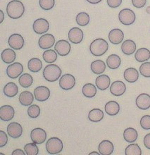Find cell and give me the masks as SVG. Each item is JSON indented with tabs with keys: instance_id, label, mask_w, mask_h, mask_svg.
Returning a JSON list of instances; mask_svg holds the SVG:
<instances>
[{
	"instance_id": "f6af8a7d",
	"label": "cell",
	"mask_w": 150,
	"mask_h": 155,
	"mask_svg": "<svg viewBox=\"0 0 150 155\" xmlns=\"http://www.w3.org/2000/svg\"><path fill=\"white\" fill-rule=\"evenodd\" d=\"M107 4L111 8H117L121 6L122 0H106Z\"/></svg>"
},
{
	"instance_id": "7402d4cb",
	"label": "cell",
	"mask_w": 150,
	"mask_h": 155,
	"mask_svg": "<svg viewBox=\"0 0 150 155\" xmlns=\"http://www.w3.org/2000/svg\"><path fill=\"white\" fill-rule=\"evenodd\" d=\"M121 50L124 54L130 56L136 51V44L133 40H126L122 43Z\"/></svg>"
},
{
	"instance_id": "8992f818",
	"label": "cell",
	"mask_w": 150,
	"mask_h": 155,
	"mask_svg": "<svg viewBox=\"0 0 150 155\" xmlns=\"http://www.w3.org/2000/svg\"><path fill=\"white\" fill-rule=\"evenodd\" d=\"M76 85V78L71 74H66L61 76L59 80V86L64 90H70Z\"/></svg>"
},
{
	"instance_id": "74e56055",
	"label": "cell",
	"mask_w": 150,
	"mask_h": 155,
	"mask_svg": "<svg viewBox=\"0 0 150 155\" xmlns=\"http://www.w3.org/2000/svg\"><path fill=\"white\" fill-rule=\"evenodd\" d=\"M126 155H141L142 150L138 144H131L126 148Z\"/></svg>"
},
{
	"instance_id": "4fadbf2b",
	"label": "cell",
	"mask_w": 150,
	"mask_h": 155,
	"mask_svg": "<svg viewBox=\"0 0 150 155\" xmlns=\"http://www.w3.org/2000/svg\"><path fill=\"white\" fill-rule=\"evenodd\" d=\"M7 133L11 137L18 138L23 134V128L17 122H11L7 126Z\"/></svg>"
},
{
	"instance_id": "f1b7e54d",
	"label": "cell",
	"mask_w": 150,
	"mask_h": 155,
	"mask_svg": "<svg viewBox=\"0 0 150 155\" xmlns=\"http://www.w3.org/2000/svg\"><path fill=\"white\" fill-rule=\"evenodd\" d=\"M135 59L138 62H145L150 59V51L147 48H140L135 52Z\"/></svg>"
},
{
	"instance_id": "ffe728a7",
	"label": "cell",
	"mask_w": 150,
	"mask_h": 155,
	"mask_svg": "<svg viewBox=\"0 0 150 155\" xmlns=\"http://www.w3.org/2000/svg\"><path fill=\"white\" fill-rule=\"evenodd\" d=\"M99 152L102 155H110L113 152L114 147L113 143L109 140H103L101 142L98 147Z\"/></svg>"
},
{
	"instance_id": "e575fe53",
	"label": "cell",
	"mask_w": 150,
	"mask_h": 155,
	"mask_svg": "<svg viewBox=\"0 0 150 155\" xmlns=\"http://www.w3.org/2000/svg\"><path fill=\"white\" fill-rule=\"evenodd\" d=\"M18 83L23 87L27 88L31 87L33 83V76L29 74H24L21 75L18 79Z\"/></svg>"
},
{
	"instance_id": "7bdbcfd3",
	"label": "cell",
	"mask_w": 150,
	"mask_h": 155,
	"mask_svg": "<svg viewBox=\"0 0 150 155\" xmlns=\"http://www.w3.org/2000/svg\"><path fill=\"white\" fill-rule=\"evenodd\" d=\"M140 126L144 130H150V116L145 115L140 119Z\"/></svg>"
},
{
	"instance_id": "ac0fdd59",
	"label": "cell",
	"mask_w": 150,
	"mask_h": 155,
	"mask_svg": "<svg viewBox=\"0 0 150 155\" xmlns=\"http://www.w3.org/2000/svg\"><path fill=\"white\" fill-rule=\"evenodd\" d=\"M15 111L10 105H4L0 108V118L4 121H9L14 117Z\"/></svg>"
},
{
	"instance_id": "816d5d0a",
	"label": "cell",
	"mask_w": 150,
	"mask_h": 155,
	"mask_svg": "<svg viewBox=\"0 0 150 155\" xmlns=\"http://www.w3.org/2000/svg\"><path fill=\"white\" fill-rule=\"evenodd\" d=\"M90 155H93V154H95V155H99V153H98V152H90V153L89 154Z\"/></svg>"
},
{
	"instance_id": "f35d334b",
	"label": "cell",
	"mask_w": 150,
	"mask_h": 155,
	"mask_svg": "<svg viewBox=\"0 0 150 155\" xmlns=\"http://www.w3.org/2000/svg\"><path fill=\"white\" fill-rule=\"evenodd\" d=\"M24 151L27 155H37L39 153V148L36 143H28L24 146Z\"/></svg>"
},
{
	"instance_id": "4316f807",
	"label": "cell",
	"mask_w": 150,
	"mask_h": 155,
	"mask_svg": "<svg viewBox=\"0 0 150 155\" xmlns=\"http://www.w3.org/2000/svg\"><path fill=\"white\" fill-rule=\"evenodd\" d=\"M90 68L93 74L99 75L105 71L106 64L102 60H96V61L92 62Z\"/></svg>"
},
{
	"instance_id": "6da1fadb",
	"label": "cell",
	"mask_w": 150,
	"mask_h": 155,
	"mask_svg": "<svg viewBox=\"0 0 150 155\" xmlns=\"http://www.w3.org/2000/svg\"><path fill=\"white\" fill-rule=\"evenodd\" d=\"M24 12L25 6L22 2L18 0H12L6 6V13L11 18H20L24 14Z\"/></svg>"
},
{
	"instance_id": "e0dca14e",
	"label": "cell",
	"mask_w": 150,
	"mask_h": 155,
	"mask_svg": "<svg viewBox=\"0 0 150 155\" xmlns=\"http://www.w3.org/2000/svg\"><path fill=\"white\" fill-rule=\"evenodd\" d=\"M124 39L123 32L119 28H114L109 32V40L113 45H119Z\"/></svg>"
},
{
	"instance_id": "8d00e7d4",
	"label": "cell",
	"mask_w": 150,
	"mask_h": 155,
	"mask_svg": "<svg viewBox=\"0 0 150 155\" xmlns=\"http://www.w3.org/2000/svg\"><path fill=\"white\" fill-rule=\"evenodd\" d=\"M76 23L80 25V26H85L88 25L90 21V17L89 14L85 12H80L76 16Z\"/></svg>"
},
{
	"instance_id": "9c48e42d",
	"label": "cell",
	"mask_w": 150,
	"mask_h": 155,
	"mask_svg": "<svg viewBox=\"0 0 150 155\" xmlns=\"http://www.w3.org/2000/svg\"><path fill=\"white\" fill-rule=\"evenodd\" d=\"M8 44L15 50H20L24 46V39L20 34H12L8 38Z\"/></svg>"
},
{
	"instance_id": "52a82bcc",
	"label": "cell",
	"mask_w": 150,
	"mask_h": 155,
	"mask_svg": "<svg viewBox=\"0 0 150 155\" xmlns=\"http://www.w3.org/2000/svg\"><path fill=\"white\" fill-rule=\"evenodd\" d=\"M23 66L21 63L15 62L11 64L6 68V74L8 78L11 79H16L23 74Z\"/></svg>"
},
{
	"instance_id": "bcb514c9",
	"label": "cell",
	"mask_w": 150,
	"mask_h": 155,
	"mask_svg": "<svg viewBox=\"0 0 150 155\" xmlns=\"http://www.w3.org/2000/svg\"><path fill=\"white\" fill-rule=\"evenodd\" d=\"M147 3V0H132V4L135 8H140L144 7Z\"/></svg>"
},
{
	"instance_id": "b9f144b4",
	"label": "cell",
	"mask_w": 150,
	"mask_h": 155,
	"mask_svg": "<svg viewBox=\"0 0 150 155\" xmlns=\"http://www.w3.org/2000/svg\"><path fill=\"white\" fill-rule=\"evenodd\" d=\"M140 73L142 76L150 78V62H144L140 66Z\"/></svg>"
},
{
	"instance_id": "9a60e30c",
	"label": "cell",
	"mask_w": 150,
	"mask_h": 155,
	"mask_svg": "<svg viewBox=\"0 0 150 155\" xmlns=\"http://www.w3.org/2000/svg\"><path fill=\"white\" fill-rule=\"evenodd\" d=\"M55 38L51 34H44L40 38L38 45L42 49H47L54 45Z\"/></svg>"
},
{
	"instance_id": "836d02e7",
	"label": "cell",
	"mask_w": 150,
	"mask_h": 155,
	"mask_svg": "<svg viewBox=\"0 0 150 155\" xmlns=\"http://www.w3.org/2000/svg\"><path fill=\"white\" fill-rule=\"evenodd\" d=\"M104 118V112L99 109H93L89 112L88 118L92 122L97 123Z\"/></svg>"
},
{
	"instance_id": "5b68a950",
	"label": "cell",
	"mask_w": 150,
	"mask_h": 155,
	"mask_svg": "<svg viewBox=\"0 0 150 155\" xmlns=\"http://www.w3.org/2000/svg\"><path fill=\"white\" fill-rule=\"evenodd\" d=\"M135 14L133 11L130 8L122 9L119 14V19L122 24L125 25H130L135 21Z\"/></svg>"
},
{
	"instance_id": "ab89813d",
	"label": "cell",
	"mask_w": 150,
	"mask_h": 155,
	"mask_svg": "<svg viewBox=\"0 0 150 155\" xmlns=\"http://www.w3.org/2000/svg\"><path fill=\"white\" fill-rule=\"evenodd\" d=\"M28 114L31 118H36L40 114V108L37 104L31 105L28 109Z\"/></svg>"
},
{
	"instance_id": "f546056e",
	"label": "cell",
	"mask_w": 150,
	"mask_h": 155,
	"mask_svg": "<svg viewBox=\"0 0 150 155\" xmlns=\"http://www.w3.org/2000/svg\"><path fill=\"white\" fill-rule=\"evenodd\" d=\"M16 58V54L11 49H6L2 52V59L6 64H11Z\"/></svg>"
},
{
	"instance_id": "30bf717a",
	"label": "cell",
	"mask_w": 150,
	"mask_h": 155,
	"mask_svg": "<svg viewBox=\"0 0 150 155\" xmlns=\"http://www.w3.org/2000/svg\"><path fill=\"white\" fill-rule=\"evenodd\" d=\"M34 96L38 102H45L50 98V90L46 86H39L34 90Z\"/></svg>"
},
{
	"instance_id": "8fae6325",
	"label": "cell",
	"mask_w": 150,
	"mask_h": 155,
	"mask_svg": "<svg viewBox=\"0 0 150 155\" xmlns=\"http://www.w3.org/2000/svg\"><path fill=\"white\" fill-rule=\"evenodd\" d=\"M31 138L33 143L36 144H42L47 139L46 131L42 128H34L31 133Z\"/></svg>"
},
{
	"instance_id": "d6a6232c",
	"label": "cell",
	"mask_w": 150,
	"mask_h": 155,
	"mask_svg": "<svg viewBox=\"0 0 150 155\" xmlns=\"http://www.w3.org/2000/svg\"><path fill=\"white\" fill-rule=\"evenodd\" d=\"M83 94L86 97L93 98L97 94L96 86L92 83H87L83 87Z\"/></svg>"
},
{
	"instance_id": "5bb4252c",
	"label": "cell",
	"mask_w": 150,
	"mask_h": 155,
	"mask_svg": "<svg viewBox=\"0 0 150 155\" xmlns=\"http://www.w3.org/2000/svg\"><path fill=\"white\" fill-rule=\"evenodd\" d=\"M84 38V33L79 28H73L68 32V40L73 44H79Z\"/></svg>"
},
{
	"instance_id": "ba28073f",
	"label": "cell",
	"mask_w": 150,
	"mask_h": 155,
	"mask_svg": "<svg viewBox=\"0 0 150 155\" xmlns=\"http://www.w3.org/2000/svg\"><path fill=\"white\" fill-rule=\"evenodd\" d=\"M33 31L36 34H44L49 31L50 23L45 18H38L33 23Z\"/></svg>"
},
{
	"instance_id": "cb8c5ba5",
	"label": "cell",
	"mask_w": 150,
	"mask_h": 155,
	"mask_svg": "<svg viewBox=\"0 0 150 155\" xmlns=\"http://www.w3.org/2000/svg\"><path fill=\"white\" fill-rule=\"evenodd\" d=\"M34 97L35 96L33 95L32 92L29 91H24L21 93L18 100L23 106H31L34 101Z\"/></svg>"
},
{
	"instance_id": "681fc988",
	"label": "cell",
	"mask_w": 150,
	"mask_h": 155,
	"mask_svg": "<svg viewBox=\"0 0 150 155\" xmlns=\"http://www.w3.org/2000/svg\"><path fill=\"white\" fill-rule=\"evenodd\" d=\"M87 2H89L90 4H99V2H102V0H86Z\"/></svg>"
},
{
	"instance_id": "60d3db41",
	"label": "cell",
	"mask_w": 150,
	"mask_h": 155,
	"mask_svg": "<svg viewBox=\"0 0 150 155\" xmlns=\"http://www.w3.org/2000/svg\"><path fill=\"white\" fill-rule=\"evenodd\" d=\"M39 4L42 9L49 11L55 5V0H39Z\"/></svg>"
},
{
	"instance_id": "7dc6e473",
	"label": "cell",
	"mask_w": 150,
	"mask_h": 155,
	"mask_svg": "<svg viewBox=\"0 0 150 155\" xmlns=\"http://www.w3.org/2000/svg\"><path fill=\"white\" fill-rule=\"evenodd\" d=\"M144 145L145 147L150 150V133L145 135L144 137Z\"/></svg>"
},
{
	"instance_id": "d590c367",
	"label": "cell",
	"mask_w": 150,
	"mask_h": 155,
	"mask_svg": "<svg viewBox=\"0 0 150 155\" xmlns=\"http://www.w3.org/2000/svg\"><path fill=\"white\" fill-rule=\"evenodd\" d=\"M42 57H43L44 61L47 63L51 64L57 61L58 56L56 51L53 49H48V50L44 51Z\"/></svg>"
},
{
	"instance_id": "44dd1931",
	"label": "cell",
	"mask_w": 150,
	"mask_h": 155,
	"mask_svg": "<svg viewBox=\"0 0 150 155\" xmlns=\"http://www.w3.org/2000/svg\"><path fill=\"white\" fill-rule=\"evenodd\" d=\"M95 84L97 88L100 90H106L109 88L111 84V79L107 75L102 74L96 78Z\"/></svg>"
},
{
	"instance_id": "2e32d148",
	"label": "cell",
	"mask_w": 150,
	"mask_h": 155,
	"mask_svg": "<svg viewBox=\"0 0 150 155\" xmlns=\"http://www.w3.org/2000/svg\"><path fill=\"white\" fill-rule=\"evenodd\" d=\"M126 90V84L121 81H114L111 85L110 92L113 96L119 97L123 95Z\"/></svg>"
},
{
	"instance_id": "484cf974",
	"label": "cell",
	"mask_w": 150,
	"mask_h": 155,
	"mask_svg": "<svg viewBox=\"0 0 150 155\" xmlns=\"http://www.w3.org/2000/svg\"><path fill=\"white\" fill-rule=\"evenodd\" d=\"M3 92L4 94L8 97H14L18 94V87L14 83L10 82L4 86Z\"/></svg>"
},
{
	"instance_id": "277c9868",
	"label": "cell",
	"mask_w": 150,
	"mask_h": 155,
	"mask_svg": "<svg viewBox=\"0 0 150 155\" xmlns=\"http://www.w3.org/2000/svg\"><path fill=\"white\" fill-rule=\"evenodd\" d=\"M64 148L62 141L58 137H54L48 140L46 143L47 152L50 154H57L61 152Z\"/></svg>"
},
{
	"instance_id": "83f0119b",
	"label": "cell",
	"mask_w": 150,
	"mask_h": 155,
	"mask_svg": "<svg viewBox=\"0 0 150 155\" xmlns=\"http://www.w3.org/2000/svg\"><path fill=\"white\" fill-rule=\"evenodd\" d=\"M138 137V133L137 130L133 128H126L123 132L124 140L128 143H132L137 140Z\"/></svg>"
},
{
	"instance_id": "4dcf8cb0",
	"label": "cell",
	"mask_w": 150,
	"mask_h": 155,
	"mask_svg": "<svg viewBox=\"0 0 150 155\" xmlns=\"http://www.w3.org/2000/svg\"><path fill=\"white\" fill-rule=\"evenodd\" d=\"M121 64V59L120 57L116 54H111L106 59L107 66L110 69H116L119 68Z\"/></svg>"
},
{
	"instance_id": "c3c4849f",
	"label": "cell",
	"mask_w": 150,
	"mask_h": 155,
	"mask_svg": "<svg viewBox=\"0 0 150 155\" xmlns=\"http://www.w3.org/2000/svg\"><path fill=\"white\" fill-rule=\"evenodd\" d=\"M26 153H25L22 150L20 149H17L16 150H14V152H12V155H25Z\"/></svg>"
},
{
	"instance_id": "603a6c76",
	"label": "cell",
	"mask_w": 150,
	"mask_h": 155,
	"mask_svg": "<svg viewBox=\"0 0 150 155\" xmlns=\"http://www.w3.org/2000/svg\"><path fill=\"white\" fill-rule=\"evenodd\" d=\"M124 79L128 83H133L139 78V73L135 68H128L126 69L123 74Z\"/></svg>"
},
{
	"instance_id": "7a4b0ae2",
	"label": "cell",
	"mask_w": 150,
	"mask_h": 155,
	"mask_svg": "<svg viewBox=\"0 0 150 155\" xmlns=\"http://www.w3.org/2000/svg\"><path fill=\"white\" fill-rule=\"evenodd\" d=\"M109 49L108 42L102 38L96 39L90 45V51L95 57H101Z\"/></svg>"
},
{
	"instance_id": "1f68e13d",
	"label": "cell",
	"mask_w": 150,
	"mask_h": 155,
	"mask_svg": "<svg viewBox=\"0 0 150 155\" xmlns=\"http://www.w3.org/2000/svg\"><path fill=\"white\" fill-rule=\"evenodd\" d=\"M28 68L33 73L39 72L42 68V62L38 58H33L28 63Z\"/></svg>"
},
{
	"instance_id": "ee69618b",
	"label": "cell",
	"mask_w": 150,
	"mask_h": 155,
	"mask_svg": "<svg viewBox=\"0 0 150 155\" xmlns=\"http://www.w3.org/2000/svg\"><path fill=\"white\" fill-rule=\"evenodd\" d=\"M8 143V136L3 130H0V147H3Z\"/></svg>"
},
{
	"instance_id": "f907efd6",
	"label": "cell",
	"mask_w": 150,
	"mask_h": 155,
	"mask_svg": "<svg viewBox=\"0 0 150 155\" xmlns=\"http://www.w3.org/2000/svg\"><path fill=\"white\" fill-rule=\"evenodd\" d=\"M0 14H1V21H0V23H2L3 22V20L4 18V15L3 12H2V10H0Z\"/></svg>"
},
{
	"instance_id": "7c38bea8",
	"label": "cell",
	"mask_w": 150,
	"mask_h": 155,
	"mask_svg": "<svg viewBox=\"0 0 150 155\" xmlns=\"http://www.w3.org/2000/svg\"><path fill=\"white\" fill-rule=\"evenodd\" d=\"M54 49L59 54V55L61 56V57H65L70 53L71 47L67 40H60L56 43Z\"/></svg>"
},
{
	"instance_id": "3957f363",
	"label": "cell",
	"mask_w": 150,
	"mask_h": 155,
	"mask_svg": "<svg viewBox=\"0 0 150 155\" xmlns=\"http://www.w3.org/2000/svg\"><path fill=\"white\" fill-rule=\"evenodd\" d=\"M61 69L56 64H50L45 66L43 70V76L49 82L57 81L61 77Z\"/></svg>"
},
{
	"instance_id": "d4e9b609",
	"label": "cell",
	"mask_w": 150,
	"mask_h": 155,
	"mask_svg": "<svg viewBox=\"0 0 150 155\" xmlns=\"http://www.w3.org/2000/svg\"><path fill=\"white\" fill-rule=\"evenodd\" d=\"M104 109L108 115L116 116L120 111V105L115 101H109L105 104Z\"/></svg>"
},
{
	"instance_id": "d6986e66",
	"label": "cell",
	"mask_w": 150,
	"mask_h": 155,
	"mask_svg": "<svg viewBox=\"0 0 150 155\" xmlns=\"http://www.w3.org/2000/svg\"><path fill=\"white\" fill-rule=\"evenodd\" d=\"M137 107L142 110H147L150 108V95L146 93L140 94L136 98Z\"/></svg>"
}]
</instances>
